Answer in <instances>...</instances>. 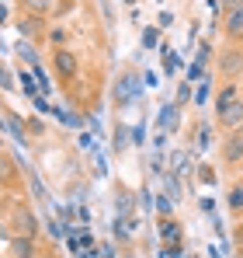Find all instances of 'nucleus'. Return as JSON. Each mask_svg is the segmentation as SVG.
I'll use <instances>...</instances> for the list:
<instances>
[{"instance_id":"1","label":"nucleus","mask_w":243,"mask_h":258,"mask_svg":"<svg viewBox=\"0 0 243 258\" xmlns=\"http://www.w3.org/2000/svg\"><path fill=\"white\" fill-rule=\"evenodd\" d=\"M139 87H143V81L136 74H125V77H118V84H115V98L118 101H132L139 94Z\"/></svg>"},{"instance_id":"2","label":"nucleus","mask_w":243,"mask_h":258,"mask_svg":"<svg viewBox=\"0 0 243 258\" xmlns=\"http://www.w3.org/2000/svg\"><path fill=\"white\" fill-rule=\"evenodd\" d=\"M177 126H181V112H177V105H163V108H160V129H163V133H174Z\"/></svg>"},{"instance_id":"3","label":"nucleus","mask_w":243,"mask_h":258,"mask_svg":"<svg viewBox=\"0 0 243 258\" xmlns=\"http://www.w3.org/2000/svg\"><path fill=\"white\" fill-rule=\"evenodd\" d=\"M219 115H222V122H226V126H243V101H233V105H226Z\"/></svg>"},{"instance_id":"4","label":"nucleus","mask_w":243,"mask_h":258,"mask_svg":"<svg viewBox=\"0 0 243 258\" xmlns=\"http://www.w3.org/2000/svg\"><path fill=\"white\" fill-rule=\"evenodd\" d=\"M243 70V52H226L222 56V74H240Z\"/></svg>"},{"instance_id":"5","label":"nucleus","mask_w":243,"mask_h":258,"mask_svg":"<svg viewBox=\"0 0 243 258\" xmlns=\"http://www.w3.org/2000/svg\"><path fill=\"white\" fill-rule=\"evenodd\" d=\"M56 70H59V74H73V70H77V59H73L70 52H56Z\"/></svg>"},{"instance_id":"6","label":"nucleus","mask_w":243,"mask_h":258,"mask_svg":"<svg viewBox=\"0 0 243 258\" xmlns=\"http://www.w3.org/2000/svg\"><path fill=\"white\" fill-rule=\"evenodd\" d=\"M226 32H229V35H243V7L226 18Z\"/></svg>"},{"instance_id":"7","label":"nucleus","mask_w":243,"mask_h":258,"mask_svg":"<svg viewBox=\"0 0 243 258\" xmlns=\"http://www.w3.org/2000/svg\"><path fill=\"white\" fill-rule=\"evenodd\" d=\"M11 255L14 258H32V241H28V237H18V241L11 244Z\"/></svg>"},{"instance_id":"8","label":"nucleus","mask_w":243,"mask_h":258,"mask_svg":"<svg viewBox=\"0 0 243 258\" xmlns=\"http://www.w3.org/2000/svg\"><path fill=\"white\" fill-rule=\"evenodd\" d=\"M0 129H7V133H11V136H14L18 143H25V136H21V129L14 126V119H11V115H0Z\"/></svg>"},{"instance_id":"9","label":"nucleus","mask_w":243,"mask_h":258,"mask_svg":"<svg viewBox=\"0 0 243 258\" xmlns=\"http://www.w3.org/2000/svg\"><path fill=\"white\" fill-rule=\"evenodd\" d=\"M18 56H21L25 63H32V67L39 63V56H35V49H32V45H28V42H18Z\"/></svg>"},{"instance_id":"10","label":"nucleus","mask_w":243,"mask_h":258,"mask_svg":"<svg viewBox=\"0 0 243 258\" xmlns=\"http://www.w3.org/2000/svg\"><path fill=\"white\" fill-rule=\"evenodd\" d=\"M25 4H28L35 14H49V11L56 7V0H25Z\"/></svg>"},{"instance_id":"11","label":"nucleus","mask_w":243,"mask_h":258,"mask_svg":"<svg viewBox=\"0 0 243 258\" xmlns=\"http://www.w3.org/2000/svg\"><path fill=\"white\" fill-rule=\"evenodd\" d=\"M226 147H229V150H226L229 161H240V157H243V140H229Z\"/></svg>"},{"instance_id":"12","label":"nucleus","mask_w":243,"mask_h":258,"mask_svg":"<svg viewBox=\"0 0 243 258\" xmlns=\"http://www.w3.org/2000/svg\"><path fill=\"white\" fill-rule=\"evenodd\" d=\"M233 101H236V87H226V91L219 94V112H222L226 105H233Z\"/></svg>"},{"instance_id":"13","label":"nucleus","mask_w":243,"mask_h":258,"mask_svg":"<svg viewBox=\"0 0 243 258\" xmlns=\"http://www.w3.org/2000/svg\"><path fill=\"white\" fill-rule=\"evenodd\" d=\"M18 227H21V234H28V230L35 227V220H32V216H28L25 210H21V213H18Z\"/></svg>"},{"instance_id":"14","label":"nucleus","mask_w":243,"mask_h":258,"mask_svg":"<svg viewBox=\"0 0 243 258\" xmlns=\"http://www.w3.org/2000/svg\"><path fill=\"white\" fill-rule=\"evenodd\" d=\"M229 206H233V210H243V185L236 188V192H233V199H229Z\"/></svg>"},{"instance_id":"15","label":"nucleus","mask_w":243,"mask_h":258,"mask_svg":"<svg viewBox=\"0 0 243 258\" xmlns=\"http://www.w3.org/2000/svg\"><path fill=\"white\" fill-rule=\"evenodd\" d=\"M222 7H226V18H229L233 11H240V7H243V0H222Z\"/></svg>"},{"instance_id":"16","label":"nucleus","mask_w":243,"mask_h":258,"mask_svg":"<svg viewBox=\"0 0 243 258\" xmlns=\"http://www.w3.org/2000/svg\"><path fill=\"white\" fill-rule=\"evenodd\" d=\"M0 87H4V91H7V87H14V77H11L4 67H0Z\"/></svg>"},{"instance_id":"17","label":"nucleus","mask_w":243,"mask_h":258,"mask_svg":"<svg viewBox=\"0 0 243 258\" xmlns=\"http://www.w3.org/2000/svg\"><path fill=\"white\" fill-rule=\"evenodd\" d=\"M143 45H157V28H146V35H143Z\"/></svg>"},{"instance_id":"18","label":"nucleus","mask_w":243,"mask_h":258,"mask_svg":"<svg viewBox=\"0 0 243 258\" xmlns=\"http://www.w3.org/2000/svg\"><path fill=\"white\" fill-rule=\"evenodd\" d=\"M7 174H11V161H7V157H0V181H4Z\"/></svg>"},{"instance_id":"19","label":"nucleus","mask_w":243,"mask_h":258,"mask_svg":"<svg viewBox=\"0 0 243 258\" xmlns=\"http://www.w3.org/2000/svg\"><path fill=\"white\" fill-rule=\"evenodd\" d=\"M163 237H170V241H174V237H177V227H174V223H163Z\"/></svg>"},{"instance_id":"20","label":"nucleus","mask_w":243,"mask_h":258,"mask_svg":"<svg viewBox=\"0 0 243 258\" xmlns=\"http://www.w3.org/2000/svg\"><path fill=\"white\" fill-rule=\"evenodd\" d=\"M157 203H160V213H170V206H174V203H170V199H167V196H160V199H157Z\"/></svg>"},{"instance_id":"21","label":"nucleus","mask_w":243,"mask_h":258,"mask_svg":"<svg viewBox=\"0 0 243 258\" xmlns=\"http://www.w3.org/2000/svg\"><path fill=\"white\" fill-rule=\"evenodd\" d=\"M49 39H52V42L59 45V42H63V39H66V32H63V28H56V32H52V35H49Z\"/></svg>"}]
</instances>
